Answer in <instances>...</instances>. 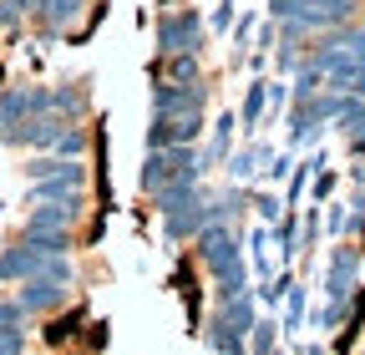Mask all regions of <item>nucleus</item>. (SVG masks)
Segmentation results:
<instances>
[{
	"label": "nucleus",
	"instance_id": "1",
	"mask_svg": "<svg viewBox=\"0 0 365 355\" xmlns=\"http://www.w3.org/2000/svg\"><path fill=\"white\" fill-rule=\"evenodd\" d=\"M203 173H208L203 148H163V153H148L137 183H143V193L153 198V193H163L173 183H203Z\"/></svg>",
	"mask_w": 365,
	"mask_h": 355
},
{
	"label": "nucleus",
	"instance_id": "2",
	"mask_svg": "<svg viewBox=\"0 0 365 355\" xmlns=\"http://www.w3.org/2000/svg\"><path fill=\"white\" fill-rule=\"evenodd\" d=\"M158 56H203V16L168 0L158 16Z\"/></svg>",
	"mask_w": 365,
	"mask_h": 355
},
{
	"label": "nucleus",
	"instance_id": "3",
	"mask_svg": "<svg viewBox=\"0 0 365 355\" xmlns=\"http://www.w3.org/2000/svg\"><path fill=\"white\" fill-rule=\"evenodd\" d=\"M193 259L208 269L213 284L228 279V274H239V269H249L244 254H239V229H234V224H208V229L193 239Z\"/></svg>",
	"mask_w": 365,
	"mask_h": 355
},
{
	"label": "nucleus",
	"instance_id": "4",
	"mask_svg": "<svg viewBox=\"0 0 365 355\" xmlns=\"http://www.w3.org/2000/svg\"><path fill=\"white\" fill-rule=\"evenodd\" d=\"M360 264H365V249L360 244H335L330 249V264H325V304H350V294L360 289Z\"/></svg>",
	"mask_w": 365,
	"mask_h": 355
},
{
	"label": "nucleus",
	"instance_id": "5",
	"mask_svg": "<svg viewBox=\"0 0 365 355\" xmlns=\"http://www.w3.org/2000/svg\"><path fill=\"white\" fill-rule=\"evenodd\" d=\"M198 138H203V112L153 117V127H148V153H163V148H198Z\"/></svg>",
	"mask_w": 365,
	"mask_h": 355
},
{
	"label": "nucleus",
	"instance_id": "6",
	"mask_svg": "<svg viewBox=\"0 0 365 355\" xmlns=\"http://www.w3.org/2000/svg\"><path fill=\"white\" fill-rule=\"evenodd\" d=\"M355 16H360V0H304L299 16H289V21H304L309 36H325L335 26H350Z\"/></svg>",
	"mask_w": 365,
	"mask_h": 355
},
{
	"label": "nucleus",
	"instance_id": "7",
	"mask_svg": "<svg viewBox=\"0 0 365 355\" xmlns=\"http://www.w3.org/2000/svg\"><path fill=\"white\" fill-rule=\"evenodd\" d=\"M182 112H208V86H173L158 81L153 86V117H182Z\"/></svg>",
	"mask_w": 365,
	"mask_h": 355
},
{
	"label": "nucleus",
	"instance_id": "8",
	"mask_svg": "<svg viewBox=\"0 0 365 355\" xmlns=\"http://www.w3.org/2000/svg\"><path fill=\"white\" fill-rule=\"evenodd\" d=\"M86 198H71V203H36L26 213V229L21 234H71L76 229V218H81Z\"/></svg>",
	"mask_w": 365,
	"mask_h": 355
},
{
	"label": "nucleus",
	"instance_id": "9",
	"mask_svg": "<svg viewBox=\"0 0 365 355\" xmlns=\"http://www.w3.org/2000/svg\"><path fill=\"white\" fill-rule=\"evenodd\" d=\"M16 299H21L26 315H56V309L71 299V284H56V279L36 274V279H26V284L16 289Z\"/></svg>",
	"mask_w": 365,
	"mask_h": 355
},
{
	"label": "nucleus",
	"instance_id": "10",
	"mask_svg": "<svg viewBox=\"0 0 365 355\" xmlns=\"http://www.w3.org/2000/svg\"><path fill=\"white\" fill-rule=\"evenodd\" d=\"M46 259L51 254H41L31 244H16V249H0V284H26L46 269Z\"/></svg>",
	"mask_w": 365,
	"mask_h": 355
},
{
	"label": "nucleus",
	"instance_id": "11",
	"mask_svg": "<svg viewBox=\"0 0 365 355\" xmlns=\"http://www.w3.org/2000/svg\"><path fill=\"white\" fill-rule=\"evenodd\" d=\"M269 158H274V148L249 138L244 148H234V153H228V163H223V168H228V178H234V183L244 188V183H259V173H264V163H269Z\"/></svg>",
	"mask_w": 365,
	"mask_h": 355
},
{
	"label": "nucleus",
	"instance_id": "12",
	"mask_svg": "<svg viewBox=\"0 0 365 355\" xmlns=\"http://www.w3.org/2000/svg\"><path fill=\"white\" fill-rule=\"evenodd\" d=\"M51 112L66 117V122H81L91 112V92H86V81H61L51 86Z\"/></svg>",
	"mask_w": 365,
	"mask_h": 355
},
{
	"label": "nucleus",
	"instance_id": "13",
	"mask_svg": "<svg viewBox=\"0 0 365 355\" xmlns=\"http://www.w3.org/2000/svg\"><path fill=\"white\" fill-rule=\"evenodd\" d=\"M153 76L158 81H173V86H198L203 81V56H158L153 61Z\"/></svg>",
	"mask_w": 365,
	"mask_h": 355
},
{
	"label": "nucleus",
	"instance_id": "14",
	"mask_svg": "<svg viewBox=\"0 0 365 355\" xmlns=\"http://www.w3.org/2000/svg\"><path fill=\"white\" fill-rule=\"evenodd\" d=\"M213 315H218L228 330H234V335H244V340H249V330H254V320H259V299H254V294H239V299L218 304Z\"/></svg>",
	"mask_w": 365,
	"mask_h": 355
},
{
	"label": "nucleus",
	"instance_id": "15",
	"mask_svg": "<svg viewBox=\"0 0 365 355\" xmlns=\"http://www.w3.org/2000/svg\"><path fill=\"white\" fill-rule=\"evenodd\" d=\"M81 6L86 0H46V6L36 11V26H41V36H61L76 16H81Z\"/></svg>",
	"mask_w": 365,
	"mask_h": 355
},
{
	"label": "nucleus",
	"instance_id": "16",
	"mask_svg": "<svg viewBox=\"0 0 365 355\" xmlns=\"http://www.w3.org/2000/svg\"><path fill=\"white\" fill-rule=\"evenodd\" d=\"M264 117H269V81H249V92L239 102V127L254 138V132L264 127Z\"/></svg>",
	"mask_w": 365,
	"mask_h": 355
},
{
	"label": "nucleus",
	"instance_id": "17",
	"mask_svg": "<svg viewBox=\"0 0 365 355\" xmlns=\"http://www.w3.org/2000/svg\"><path fill=\"white\" fill-rule=\"evenodd\" d=\"M234 127H239V117H234V112H223V117L213 122V132H208V148H203V163H208V168L228 163V153H234Z\"/></svg>",
	"mask_w": 365,
	"mask_h": 355
},
{
	"label": "nucleus",
	"instance_id": "18",
	"mask_svg": "<svg viewBox=\"0 0 365 355\" xmlns=\"http://www.w3.org/2000/svg\"><path fill=\"white\" fill-rule=\"evenodd\" d=\"M203 340H208V350H218V355H249V340H244V335H234V330H228L218 315L208 320Z\"/></svg>",
	"mask_w": 365,
	"mask_h": 355
},
{
	"label": "nucleus",
	"instance_id": "19",
	"mask_svg": "<svg viewBox=\"0 0 365 355\" xmlns=\"http://www.w3.org/2000/svg\"><path fill=\"white\" fill-rule=\"evenodd\" d=\"M325 168V153H314V158H304V163H294V173H289V193H284V213L299 203V193L309 188V178Z\"/></svg>",
	"mask_w": 365,
	"mask_h": 355
},
{
	"label": "nucleus",
	"instance_id": "20",
	"mask_svg": "<svg viewBox=\"0 0 365 355\" xmlns=\"http://www.w3.org/2000/svg\"><path fill=\"white\" fill-rule=\"evenodd\" d=\"M279 320H269V315H259L254 320V330H249V355H274L279 350Z\"/></svg>",
	"mask_w": 365,
	"mask_h": 355
},
{
	"label": "nucleus",
	"instance_id": "21",
	"mask_svg": "<svg viewBox=\"0 0 365 355\" xmlns=\"http://www.w3.org/2000/svg\"><path fill=\"white\" fill-rule=\"evenodd\" d=\"M91 148V138H86V127L81 122H71L61 138H56V148H51V158H66V163H81V153Z\"/></svg>",
	"mask_w": 365,
	"mask_h": 355
},
{
	"label": "nucleus",
	"instance_id": "22",
	"mask_svg": "<svg viewBox=\"0 0 365 355\" xmlns=\"http://www.w3.org/2000/svg\"><path fill=\"white\" fill-rule=\"evenodd\" d=\"M81 309H71V315H56V320H46V330H41V340L46 345H66V340H76V330H81Z\"/></svg>",
	"mask_w": 365,
	"mask_h": 355
},
{
	"label": "nucleus",
	"instance_id": "23",
	"mask_svg": "<svg viewBox=\"0 0 365 355\" xmlns=\"http://www.w3.org/2000/svg\"><path fill=\"white\" fill-rule=\"evenodd\" d=\"M274 239H279V254H284V264L289 259H299V213L289 208L279 224H274Z\"/></svg>",
	"mask_w": 365,
	"mask_h": 355
},
{
	"label": "nucleus",
	"instance_id": "24",
	"mask_svg": "<svg viewBox=\"0 0 365 355\" xmlns=\"http://www.w3.org/2000/svg\"><path fill=\"white\" fill-rule=\"evenodd\" d=\"M304 299H309V294H304V284L294 279V284H289V294H284V320H279V330H284V335H294V330L304 325Z\"/></svg>",
	"mask_w": 365,
	"mask_h": 355
},
{
	"label": "nucleus",
	"instance_id": "25",
	"mask_svg": "<svg viewBox=\"0 0 365 355\" xmlns=\"http://www.w3.org/2000/svg\"><path fill=\"white\" fill-rule=\"evenodd\" d=\"M289 173H294V153H274L269 163H264V173H259V183H289Z\"/></svg>",
	"mask_w": 365,
	"mask_h": 355
},
{
	"label": "nucleus",
	"instance_id": "26",
	"mask_svg": "<svg viewBox=\"0 0 365 355\" xmlns=\"http://www.w3.org/2000/svg\"><path fill=\"white\" fill-rule=\"evenodd\" d=\"M11 330H26V309L16 294H0V335H11Z\"/></svg>",
	"mask_w": 365,
	"mask_h": 355
},
{
	"label": "nucleus",
	"instance_id": "27",
	"mask_svg": "<svg viewBox=\"0 0 365 355\" xmlns=\"http://www.w3.org/2000/svg\"><path fill=\"white\" fill-rule=\"evenodd\" d=\"M249 203L259 208V218H264V224H279V218H284V203L274 198L269 188H254V193H249Z\"/></svg>",
	"mask_w": 365,
	"mask_h": 355
},
{
	"label": "nucleus",
	"instance_id": "28",
	"mask_svg": "<svg viewBox=\"0 0 365 355\" xmlns=\"http://www.w3.org/2000/svg\"><path fill=\"white\" fill-rule=\"evenodd\" d=\"M330 193H335V173H330V168H319V173L309 178V203L325 208V203H330Z\"/></svg>",
	"mask_w": 365,
	"mask_h": 355
},
{
	"label": "nucleus",
	"instance_id": "29",
	"mask_svg": "<svg viewBox=\"0 0 365 355\" xmlns=\"http://www.w3.org/2000/svg\"><path fill=\"white\" fill-rule=\"evenodd\" d=\"M254 16H239L234 21V61H249V36H254Z\"/></svg>",
	"mask_w": 365,
	"mask_h": 355
},
{
	"label": "nucleus",
	"instance_id": "30",
	"mask_svg": "<svg viewBox=\"0 0 365 355\" xmlns=\"http://www.w3.org/2000/svg\"><path fill=\"white\" fill-rule=\"evenodd\" d=\"M345 224H350V203H330V213H325V229L340 239V234H345Z\"/></svg>",
	"mask_w": 365,
	"mask_h": 355
},
{
	"label": "nucleus",
	"instance_id": "31",
	"mask_svg": "<svg viewBox=\"0 0 365 355\" xmlns=\"http://www.w3.org/2000/svg\"><path fill=\"white\" fill-rule=\"evenodd\" d=\"M234 0H218V6H213V31H234Z\"/></svg>",
	"mask_w": 365,
	"mask_h": 355
},
{
	"label": "nucleus",
	"instance_id": "32",
	"mask_svg": "<svg viewBox=\"0 0 365 355\" xmlns=\"http://www.w3.org/2000/svg\"><path fill=\"white\" fill-rule=\"evenodd\" d=\"M299 6L304 0H269V21H289V16H299Z\"/></svg>",
	"mask_w": 365,
	"mask_h": 355
},
{
	"label": "nucleus",
	"instance_id": "33",
	"mask_svg": "<svg viewBox=\"0 0 365 355\" xmlns=\"http://www.w3.org/2000/svg\"><path fill=\"white\" fill-rule=\"evenodd\" d=\"M345 148H350V158H355V163H365V127H360V132H350Z\"/></svg>",
	"mask_w": 365,
	"mask_h": 355
},
{
	"label": "nucleus",
	"instance_id": "34",
	"mask_svg": "<svg viewBox=\"0 0 365 355\" xmlns=\"http://www.w3.org/2000/svg\"><path fill=\"white\" fill-rule=\"evenodd\" d=\"M16 21H21V11H16V6H6V0H0V31H11Z\"/></svg>",
	"mask_w": 365,
	"mask_h": 355
},
{
	"label": "nucleus",
	"instance_id": "35",
	"mask_svg": "<svg viewBox=\"0 0 365 355\" xmlns=\"http://www.w3.org/2000/svg\"><path fill=\"white\" fill-rule=\"evenodd\" d=\"M86 345H91V350H102V345H107V325H91V335H86Z\"/></svg>",
	"mask_w": 365,
	"mask_h": 355
},
{
	"label": "nucleus",
	"instance_id": "36",
	"mask_svg": "<svg viewBox=\"0 0 365 355\" xmlns=\"http://www.w3.org/2000/svg\"><path fill=\"white\" fill-rule=\"evenodd\" d=\"M299 355H325V345H304V350H299Z\"/></svg>",
	"mask_w": 365,
	"mask_h": 355
},
{
	"label": "nucleus",
	"instance_id": "37",
	"mask_svg": "<svg viewBox=\"0 0 365 355\" xmlns=\"http://www.w3.org/2000/svg\"><path fill=\"white\" fill-rule=\"evenodd\" d=\"M0 132H6V117H0Z\"/></svg>",
	"mask_w": 365,
	"mask_h": 355
},
{
	"label": "nucleus",
	"instance_id": "38",
	"mask_svg": "<svg viewBox=\"0 0 365 355\" xmlns=\"http://www.w3.org/2000/svg\"><path fill=\"white\" fill-rule=\"evenodd\" d=\"M274 355H289V350H274Z\"/></svg>",
	"mask_w": 365,
	"mask_h": 355
}]
</instances>
